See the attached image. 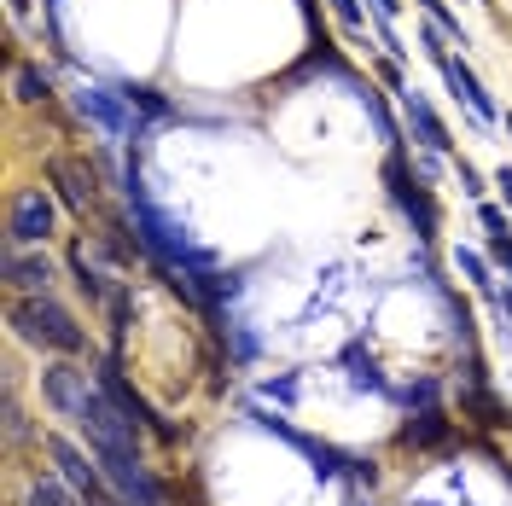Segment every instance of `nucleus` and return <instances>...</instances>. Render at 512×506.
I'll return each instance as SVG.
<instances>
[{"label": "nucleus", "instance_id": "1", "mask_svg": "<svg viewBox=\"0 0 512 506\" xmlns=\"http://www.w3.org/2000/svg\"><path fill=\"white\" fill-rule=\"evenodd\" d=\"M12 326H18V338H30V344H41V349H59V355H82V349H88V338H82L76 315H70V309H59L47 291H41V297H18V303H12Z\"/></svg>", "mask_w": 512, "mask_h": 506}, {"label": "nucleus", "instance_id": "2", "mask_svg": "<svg viewBox=\"0 0 512 506\" xmlns=\"http://www.w3.org/2000/svg\"><path fill=\"white\" fill-rule=\"evenodd\" d=\"M384 181H390V198L402 204V216L414 222V233L431 245V239H437V204H431L425 181L408 169V158H402V152H390V163H384Z\"/></svg>", "mask_w": 512, "mask_h": 506}, {"label": "nucleus", "instance_id": "3", "mask_svg": "<svg viewBox=\"0 0 512 506\" xmlns=\"http://www.w3.org/2000/svg\"><path fill=\"white\" fill-rule=\"evenodd\" d=\"M99 390H105V396H111V402H117V408H123L128 419H134V425H140V431H158L163 443H175V425H163V419H158V408H152V402H146V396H140V390H134V384L123 379L117 355H111V361L99 367Z\"/></svg>", "mask_w": 512, "mask_h": 506}, {"label": "nucleus", "instance_id": "4", "mask_svg": "<svg viewBox=\"0 0 512 506\" xmlns=\"http://www.w3.org/2000/svg\"><path fill=\"white\" fill-rule=\"evenodd\" d=\"M76 111L88 117V123H99L111 140H123V134H134V105H128V94H105V88H82L76 94Z\"/></svg>", "mask_w": 512, "mask_h": 506}, {"label": "nucleus", "instance_id": "5", "mask_svg": "<svg viewBox=\"0 0 512 506\" xmlns=\"http://www.w3.org/2000/svg\"><path fill=\"white\" fill-rule=\"evenodd\" d=\"M460 408L472 413L483 431H501V425H507V408H501V396L489 390V373H483L478 361H466V373H460Z\"/></svg>", "mask_w": 512, "mask_h": 506}, {"label": "nucleus", "instance_id": "6", "mask_svg": "<svg viewBox=\"0 0 512 506\" xmlns=\"http://www.w3.org/2000/svg\"><path fill=\"white\" fill-rule=\"evenodd\" d=\"M6 233H12V245H41V239L53 233V198H47V192H18Z\"/></svg>", "mask_w": 512, "mask_h": 506}, {"label": "nucleus", "instance_id": "7", "mask_svg": "<svg viewBox=\"0 0 512 506\" xmlns=\"http://www.w3.org/2000/svg\"><path fill=\"white\" fill-rule=\"evenodd\" d=\"M41 390H47V402H53L59 413L76 419V408L88 402L94 384H88V373H76V367H47V373H41Z\"/></svg>", "mask_w": 512, "mask_h": 506}, {"label": "nucleus", "instance_id": "8", "mask_svg": "<svg viewBox=\"0 0 512 506\" xmlns=\"http://www.w3.org/2000/svg\"><path fill=\"white\" fill-rule=\"evenodd\" d=\"M47 175L59 181L64 192V204L76 210V216H88L99 198H94V175H82V163H70V158H47Z\"/></svg>", "mask_w": 512, "mask_h": 506}, {"label": "nucleus", "instance_id": "9", "mask_svg": "<svg viewBox=\"0 0 512 506\" xmlns=\"http://www.w3.org/2000/svg\"><path fill=\"white\" fill-rule=\"evenodd\" d=\"M437 70L448 76V88H454V99H460L466 111H478L483 123H495V99L483 94V82L466 70V64H460V59H437Z\"/></svg>", "mask_w": 512, "mask_h": 506}, {"label": "nucleus", "instance_id": "10", "mask_svg": "<svg viewBox=\"0 0 512 506\" xmlns=\"http://www.w3.org/2000/svg\"><path fill=\"white\" fill-rule=\"evenodd\" d=\"M402 111H408V128H414L419 140L431 146V152H448L454 140H448V128H443V117L425 105V94H414V88H402Z\"/></svg>", "mask_w": 512, "mask_h": 506}, {"label": "nucleus", "instance_id": "11", "mask_svg": "<svg viewBox=\"0 0 512 506\" xmlns=\"http://www.w3.org/2000/svg\"><path fill=\"white\" fill-rule=\"evenodd\" d=\"M402 443L408 448H448L454 443V425H448L443 408H419L408 425H402Z\"/></svg>", "mask_w": 512, "mask_h": 506}, {"label": "nucleus", "instance_id": "12", "mask_svg": "<svg viewBox=\"0 0 512 506\" xmlns=\"http://www.w3.org/2000/svg\"><path fill=\"white\" fill-rule=\"evenodd\" d=\"M6 280L18 285V291H30V297H41L53 285V262L47 256H24V245H12L6 251Z\"/></svg>", "mask_w": 512, "mask_h": 506}, {"label": "nucleus", "instance_id": "13", "mask_svg": "<svg viewBox=\"0 0 512 506\" xmlns=\"http://www.w3.org/2000/svg\"><path fill=\"white\" fill-rule=\"evenodd\" d=\"M53 460H59L64 477H70V483H76L88 501H94V495H105V489H99V472H94V466H88V460H82V454H76L70 443H59V437H53Z\"/></svg>", "mask_w": 512, "mask_h": 506}, {"label": "nucleus", "instance_id": "14", "mask_svg": "<svg viewBox=\"0 0 512 506\" xmlns=\"http://www.w3.org/2000/svg\"><path fill=\"white\" fill-rule=\"evenodd\" d=\"M344 361H350V384H355V390H390V384H384V373L367 361V355H361V344H350V355H344Z\"/></svg>", "mask_w": 512, "mask_h": 506}, {"label": "nucleus", "instance_id": "15", "mask_svg": "<svg viewBox=\"0 0 512 506\" xmlns=\"http://www.w3.org/2000/svg\"><path fill=\"white\" fill-rule=\"evenodd\" d=\"M12 88H18V99H24V105H35V99H47V94H53V82H47V76H41L35 64H18Z\"/></svg>", "mask_w": 512, "mask_h": 506}, {"label": "nucleus", "instance_id": "16", "mask_svg": "<svg viewBox=\"0 0 512 506\" xmlns=\"http://www.w3.org/2000/svg\"><path fill=\"white\" fill-rule=\"evenodd\" d=\"M361 105H367V117H373V123H379V140H390V146H396V140H402V134H396V123H390V111H384V99L373 94V88H367V94H361Z\"/></svg>", "mask_w": 512, "mask_h": 506}, {"label": "nucleus", "instance_id": "17", "mask_svg": "<svg viewBox=\"0 0 512 506\" xmlns=\"http://www.w3.org/2000/svg\"><path fill=\"white\" fill-rule=\"evenodd\" d=\"M396 396H402L408 408H437V379H414V384H402Z\"/></svg>", "mask_w": 512, "mask_h": 506}, {"label": "nucleus", "instance_id": "18", "mask_svg": "<svg viewBox=\"0 0 512 506\" xmlns=\"http://www.w3.org/2000/svg\"><path fill=\"white\" fill-rule=\"evenodd\" d=\"M30 506H76V501L64 495L59 483H35V489H30Z\"/></svg>", "mask_w": 512, "mask_h": 506}, {"label": "nucleus", "instance_id": "19", "mask_svg": "<svg viewBox=\"0 0 512 506\" xmlns=\"http://www.w3.org/2000/svg\"><path fill=\"white\" fill-rule=\"evenodd\" d=\"M454 262H460V274H466V280L489 285V268H483V256H478V251H460V256H454Z\"/></svg>", "mask_w": 512, "mask_h": 506}, {"label": "nucleus", "instance_id": "20", "mask_svg": "<svg viewBox=\"0 0 512 506\" xmlns=\"http://www.w3.org/2000/svg\"><path fill=\"white\" fill-rule=\"evenodd\" d=\"M478 222L489 227V239H507V216H501L495 204H483V210H478Z\"/></svg>", "mask_w": 512, "mask_h": 506}, {"label": "nucleus", "instance_id": "21", "mask_svg": "<svg viewBox=\"0 0 512 506\" xmlns=\"http://www.w3.org/2000/svg\"><path fill=\"white\" fill-rule=\"evenodd\" d=\"M419 6H425V12H431V18H437V24H443L448 35H460V24H454V12H448L443 0H419Z\"/></svg>", "mask_w": 512, "mask_h": 506}, {"label": "nucleus", "instance_id": "22", "mask_svg": "<svg viewBox=\"0 0 512 506\" xmlns=\"http://www.w3.org/2000/svg\"><path fill=\"white\" fill-rule=\"evenodd\" d=\"M262 390H268L274 402H297V379H268Z\"/></svg>", "mask_w": 512, "mask_h": 506}, {"label": "nucleus", "instance_id": "23", "mask_svg": "<svg viewBox=\"0 0 512 506\" xmlns=\"http://www.w3.org/2000/svg\"><path fill=\"white\" fill-rule=\"evenodd\" d=\"M332 12H338L350 30H361V0H332Z\"/></svg>", "mask_w": 512, "mask_h": 506}, {"label": "nucleus", "instance_id": "24", "mask_svg": "<svg viewBox=\"0 0 512 506\" xmlns=\"http://www.w3.org/2000/svg\"><path fill=\"white\" fill-rule=\"evenodd\" d=\"M495 187H501V198H507V210H512V169H501V175H495Z\"/></svg>", "mask_w": 512, "mask_h": 506}, {"label": "nucleus", "instance_id": "25", "mask_svg": "<svg viewBox=\"0 0 512 506\" xmlns=\"http://www.w3.org/2000/svg\"><path fill=\"white\" fill-rule=\"evenodd\" d=\"M373 6H379L384 18H390V12H396V6H402V0H373Z\"/></svg>", "mask_w": 512, "mask_h": 506}, {"label": "nucleus", "instance_id": "26", "mask_svg": "<svg viewBox=\"0 0 512 506\" xmlns=\"http://www.w3.org/2000/svg\"><path fill=\"white\" fill-rule=\"evenodd\" d=\"M507 134H512V117H507Z\"/></svg>", "mask_w": 512, "mask_h": 506}, {"label": "nucleus", "instance_id": "27", "mask_svg": "<svg viewBox=\"0 0 512 506\" xmlns=\"http://www.w3.org/2000/svg\"><path fill=\"white\" fill-rule=\"evenodd\" d=\"M47 6H59V0H47Z\"/></svg>", "mask_w": 512, "mask_h": 506}, {"label": "nucleus", "instance_id": "28", "mask_svg": "<svg viewBox=\"0 0 512 506\" xmlns=\"http://www.w3.org/2000/svg\"><path fill=\"white\" fill-rule=\"evenodd\" d=\"M507 268H512V262H507Z\"/></svg>", "mask_w": 512, "mask_h": 506}]
</instances>
